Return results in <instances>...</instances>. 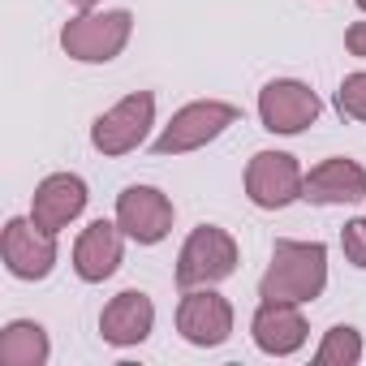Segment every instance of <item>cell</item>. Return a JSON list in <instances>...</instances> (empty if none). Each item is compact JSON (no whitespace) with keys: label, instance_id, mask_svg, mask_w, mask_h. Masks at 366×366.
I'll list each match as a JSON object with an SVG mask.
<instances>
[{"label":"cell","instance_id":"1","mask_svg":"<svg viewBox=\"0 0 366 366\" xmlns=\"http://www.w3.org/2000/svg\"><path fill=\"white\" fill-rule=\"evenodd\" d=\"M327 289V246L323 242H289L272 246V263L259 280L263 302H293L306 306Z\"/></svg>","mask_w":366,"mask_h":366},{"label":"cell","instance_id":"2","mask_svg":"<svg viewBox=\"0 0 366 366\" xmlns=\"http://www.w3.org/2000/svg\"><path fill=\"white\" fill-rule=\"evenodd\" d=\"M129 31H134V18L125 9H108V14L82 9V18L65 22L61 48H65V56H74L82 65H108L125 52Z\"/></svg>","mask_w":366,"mask_h":366},{"label":"cell","instance_id":"3","mask_svg":"<svg viewBox=\"0 0 366 366\" xmlns=\"http://www.w3.org/2000/svg\"><path fill=\"white\" fill-rule=\"evenodd\" d=\"M233 272H237V242L216 224H199L177 254L181 289H212V285L229 280Z\"/></svg>","mask_w":366,"mask_h":366},{"label":"cell","instance_id":"4","mask_svg":"<svg viewBox=\"0 0 366 366\" xmlns=\"http://www.w3.org/2000/svg\"><path fill=\"white\" fill-rule=\"evenodd\" d=\"M237 121V108L224 99H194L181 112H172V121L164 125V134L155 138V155H186L199 151L207 142H216L229 125Z\"/></svg>","mask_w":366,"mask_h":366},{"label":"cell","instance_id":"5","mask_svg":"<svg viewBox=\"0 0 366 366\" xmlns=\"http://www.w3.org/2000/svg\"><path fill=\"white\" fill-rule=\"evenodd\" d=\"M155 125V95L151 91H134L121 104H112L95 125H91V147L99 155H129L147 142V129Z\"/></svg>","mask_w":366,"mask_h":366},{"label":"cell","instance_id":"6","mask_svg":"<svg viewBox=\"0 0 366 366\" xmlns=\"http://www.w3.org/2000/svg\"><path fill=\"white\" fill-rule=\"evenodd\" d=\"M302 181L306 172L297 168L293 155L285 151H259L250 164H246V199L263 212H280L289 203L302 199Z\"/></svg>","mask_w":366,"mask_h":366},{"label":"cell","instance_id":"7","mask_svg":"<svg viewBox=\"0 0 366 366\" xmlns=\"http://www.w3.org/2000/svg\"><path fill=\"white\" fill-rule=\"evenodd\" d=\"M319 112H323L319 95L297 78H276L259 91V121L272 134H302L306 125L319 121Z\"/></svg>","mask_w":366,"mask_h":366},{"label":"cell","instance_id":"8","mask_svg":"<svg viewBox=\"0 0 366 366\" xmlns=\"http://www.w3.org/2000/svg\"><path fill=\"white\" fill-rule=\"evenodd\" d=\"M0 259L18 280H44L56 267V233L39 229L35 220H9L0 233Z\"/></svg>","mask_w":366,"mask_h":366},{"label":"cell","instance_id":"9","mask_svg":"<svg viewBox=\"0 0 366 366\" xmlns=\"http://www.w3.org/2000/svg\"><path fill=\"white\" fill-rule=\"evenodd\" d=\"M117 224L129 242L138 246H155L168 237L172 229V203L164 190L155 186H125L117 194Z\"/></svg>","mask_w":366,"mask_h":366},{"label":"cell","instance_id":"10","mask_svg":"<svg viewBox=\"0 0 366 366\" xmlns=\"http://www.w3.org/2000/svg\"><path fill=\"white\" fill-rule=\"evenodd\" d=\"M177 332L199 349H216L233 336V306L212 289H186L177 306Z\"/></svg>","mask_w":366,"mask_h":366},{"label":"cell","instance_id":"11","mask_svg":"<svg viewBox=\"0 0 366 366\" xmlns=\"http://www.w3.org/2000/svg\"><path fill=\"white\" fill-rule=\"evenodd\" d=\"M82 207H86V181L74 172H52L39 181V190L31 199V220L48 233H61L82 216Z\"/></svg>","mask_w":366,"mask_h":366},{"label":"cell","instance_id":"12","mask_svg":"<svg viewBox=\"0 0 366 366\" xmlns=\"http://www.w3.org/2000/svg\"><path fill=\"white\" fill-rule=\"evenodd\" d=\"M302 199L315 207H336V203H362L366 199V168L357 159H323L319 168L306 172L302 181Z\"/></svg>","mask_w":366,"mask_h":366},{"label":"cell","instance_id":"13","mask_svg":"<svg viewBox=\"0 0 366 366\" xmlns=\"http://www.w3.org/2000/svg\"><path fill=\"white\" fill-rule=\"evenodd\" d=\"M151 327H155V306H151V297H147L142 289L117 293V297L104 306V315H99V336H104L108 345H117V349L142 345V340L151 336Z\"/></svg>","mask_w":366,"mask_h":366},{"label":"cell","instance_id":"14","mask_svg":"<svg viewBox=\"0 0 366 366\" xmlns=\"http://www.w3.org/2000/svg\"><path fill=\"white\" fill-rule=\"evenodd\" d=\"M121 254H125V233H121V224L95 220V224L82 229V237H78V246H74V272H78V280L99 285V280H108V276L121 267Z\"/></svg>","mask_w":366,"mask_h":366},{"label":"cell","instance_id":"15","mask_svg":"<svg viewBox=\"0 0 366 366\" xmlns=\"http://www.w3.org/2000/svg\"><path fill=\"white\" fill-rule=\"evenodd\" d=\"M250 336L263 353L272 357H289L306 345V319L293 302H263L250 319Z\"/></svg>","mask_w":366,"mask_h":366},{"label":"cell","instance_id":"16","mask_svg":"<svg viewBox=\"0 0 366 366\" xmlns=\"http://www.w3.org/2000/svg\"><path fill=\"white\" fill-rule=\"evenodd\" d=\"M52 353L48 332L31 319H14L5 332H0V362L5 366H44Z\"/></svg>","mask_w":366,"mask_h":366},{"label":"cell","instance_id":"17","mask_svg":"<svg viewBox=\"0 0 366 366\" xmlns=\"http://www.w3.org/2000/svg\"><path fill=\"white\" fill-rule=\"evenodd\" d=\"M357 357H362V336H357V327H349V323H336V327L323 336L319 353H315L319 366H353Z\"/></svg>","mask_w":366,"mask_h":366},{"label":"cell","instance_id":"18","mask_svg":"<svg viewBox=\"0 0 366 366\" xmlns=\"http://www.w3.org/2000/svg\"><path fill=\"white\" fill-rule=\"evenodd\" d=\"M336 108L349 121H366V74H349L336 91Z\"/></svg>","mask_w":366,"mask_h":366},{"label":"cell","instance_id":"19","mask_svg":"<svg viewBox=\"0 0 366 366\" xmlns=\"http://www.w3.org/2000/svg\"><path fill=\"white\" fill-rule=\"evenodd\" d=\"M340 246H345V259L366 272V216H362V220H349V224L340 229Z\"/></svg>","mask_w":366,"mask_h":366},{"label":"cell","instance_id":"20","mask_svg":"<svg viewBox=\"0 0 366 366\" xmlns=\"http://www.w3.org/2000/svg\"><path fill=\"white\" fill-rule=\"evenodd\" d=\"M345 48H349L353 56H366V22H353V26L345 31Z\"/></svg>","mask_w":366,"mask_h":366},{"label":"cell","instance_id":"21","mask_svg":"<svg viewBox=\"0 0 366 366\" xmlns=\"http://www.w3.org/2000/svg\"><path fill=\"white\" fill-rule=\"evenodd\" d=\"M69 5H78V9H95L99 0H69Z\"/></svg>","mask_w":366,"mask_h":366},{"label":"cell","instance_id":"22","mask_svg":"<svg viewBox=\"0 0 366 366\" xmlns=\"http://www.w3.org/2000/svg\"><path fill=\"white\" fill-rule=\"evenodd\" d=\"M357 9H362V14H366V0H357Z\"/></svg>","mask_w":366,"mask_h":366}]
</instances>
